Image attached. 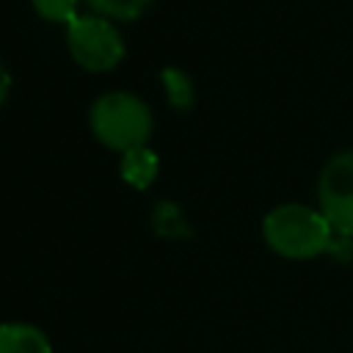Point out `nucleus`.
<instances>
[{
  "mask_svg": "<svg viewBox=\"0 0 353 353\" xmlns=\"http://www.w3.org/2000/svg\"><path fill=\"white\" fill-rule=\"evenodd\" d=\"M262 240L276 256L306 262L334 248L336 229L317 207L284 201L262 218Z\"/></svg>",
  "mask_w": 353,
  "mask_h": 353,
  "instance_id": "obj_1",
  "label": "nucleus"
},
{
  "mask_svg": "<svg viewBox=\"0 0 353 353\" xmlns=\"http://www.w3.org/2000/svg\"><path fill=\"white\" fill-rule=\"evenodd\" d=\"M91 135L110 152L124 154L130 149L146 146L154 132L152 108L132 91H105L88 108Z\"/></svg>",
  "mask_w": 353,
  "mask_h": 353,
  "instance_id": "obj_2",
  "label": "nucleus"
},
{
  "mask_svg": "<svg viewBox=\"0 0 353 353\" xmlns=\"http://www.w3.org/2000/svg\"><path fill=\"white\" fill-rule=\"evenodd\" d=\"M66 50L80 69L105 74L124 61L127 41L116 22L88 11L80 14L72 25H66Z\"/></svg>",
  "mask_w": 353,
  "mask_h": 353,
  "instance_id": "obj_3",
  "label": "nucleus"
},
{
  "mask_svg": "<svg viewBox=\"0 0 353 353\" xmlns=\"http://www.w3.org/2000/svg\"><path fill=\"white\" fill-rule=\"evenodd\" d=\"M317 210L342 237H353V149L325 160L317 174Z\"/></svg>",
  "mask_w": 353,
  "mask_h": 353,
  "instance_id": "obj_4",
  "label": "nucleus"
},
{
  "mask_svg": "<svg viewBox=\"0 0 353 353\" xmlns=\"http://www.w3.org/2000/svg\"><path fill=\"white\" fill-rule=\"evenodd\" d=\"M0 353H52V342L44 328L25 320H8L0 323Z\"/></svg>",
  "mask_w": 353,
  "mask_h": 353,
  "instance_id": "obj_5",
  "label": "nucleus"
},
{
  "mask_svg": "<svg viewBox=\"0 0 353 353\" xmlns=\"http://www.w3.org/2000/svg\"><path fill=\"white\" fill-rule=\"evenodd\" d=\"M119 157H121V160H119V176H121L130 188L146 190V188L157 179L160 157H157V152L149 149V143H146V146H138V149H130V152H124V154H119Z\"/></svg>",
  "mask_w": 353,
  "mask_h": 353,
  "instance_id": "obj_6",
  "label": "nucleus"
},
{
  "mask_svg": "<svg viewBox=\"0 0 353 353\" xmlns=\"http://www.w3.org/2000/svg\"><path fill=\"white\" fill-rule=\"evenodd\" d=\"M154 0H85V6L94 11V14H99V17H105V19H110V22H132V19H141L146 11H149V6H152Z\"/></svg>",
  "mask_w": 353,
  "mask_h": 353,
  "instance_id": "obj_7",
  "label": "nucleus"
},
{
  "mask_svg": "<svg viewBox=\"0 0 353 353\" xmlns=\"http://www.w3.org/2000/svg\"><path fill=\"white\" fill-rule=\"evenodd\" d=\"M160 83H163L165 99L174 110H188L193 105V80L188 77V72H182L176 66H165L160 72Z\"/></svg>",
  "mask_w": 353,
  "mask_h": 353,
  "instance_id": "obj_8",
  "label": "nucleus"
},
{
  "mask_svg": "<svg viewBox=\"0 0 353 353\" xmlns=\"http://www.w3.org/2000/svg\"><path fill=\"white\" fill-rule=\"evenodd\" d=\"M30 8L39 19L63 28L80 17V0H30Z\"/></svg>",
  "mask_w": 353,
  "mask_h": 353,
  "instance_id": "obj_9",
  "label": "nucleus"
},
{
  "mask_svg": "<svg viewBox=\"0 0 353 353\" xmlns=\"http://www.w3.org/2000/svg\"><path fill=\"white\" fill-rule=\"evenodd\" d=\"M11 88H14V77H11L8 66L0 61V108L8 102V97H11Z\"/></svg>",
  "mask_w": 353,
  "mask_h": 353,
  "instance_id": "obj_10",
  "label": "nucleus"
}]
</instances>
